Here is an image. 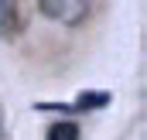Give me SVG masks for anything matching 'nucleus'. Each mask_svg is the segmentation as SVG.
<instances>
[{"label": "nucleus", "mask_w": 147, "mask_h": 140, "mask_svg": "<svg viewBox=\"0 0 147 140\" xmlns=\"http://www.w3.org/2000/svg\"><path fill=\"white\" fill-rule=\"evenodd\" d=\"M48 140H79V127L75 123H55L48 130Z\"/></svg>", "instance_id": "nucleus-2"}, {"label": "nucleus", "mask_w": 147, "mask_h": 140, "mask_svg": "<svg viewBox=\"0 0 147 140\" xmlns=\"http://www.w3.org/2000/svg\"><path fill=\"white\" fill-rule=\"evenodd\" d=\"M38 7H41L48 17L65 21V24H72V21H79V17L86 14V3H79V0H41Z\"/></svg>", "instance_id": "nucleus-1"}, {"label": "nucleus", "mask_w": 147, "mask_h": 140, "mask_svg": "<svg viewBox=\"0 0 147 140\" xmlns=\"http://www.w3.org/2000/svg\"><path fill=\"white\" fill-rule=\"evenodd\" d=\"M103 103H110V96H106V92H89V96H79V103H75V106H82V109H86V106H103Z\"/></svg>", "instance_id": "nucleus-4"}, {"label": "nucleus", "mask_w": 147, "mask_h": 140, "mask_svg": "<svg viewBox=\"0 0 147 140\" xmlns=\"http://www.w3.org/2000/svg\"><path fill=\"white\" fill-rule=\"evenodd\" d=\"M10 28H14V3L0 0V34H3V31H10Z\"/></svg>", "instance_id": "nucleus-3"}]
</instances>
